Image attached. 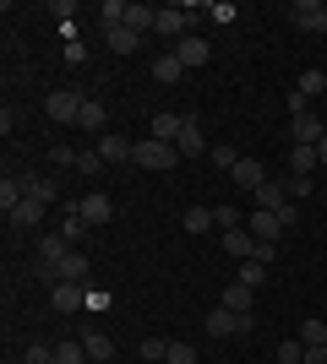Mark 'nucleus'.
I'll list each match as a JSON object with an SVG mask.
<instances>
[{
    "label": "nucleus",
    "instance_id": "3",
    "mask_svg": "<svg viewBox=\"0 0 327 364\" xmlns=\"http://www.w3.org/2000/svg\"><path fill=\"white\" fill-rule=\"evenodd\" d=\"M202 326H207L213 337H240V332H251L256 321H251V316H234V310H224V304H218V310H207Z\"/></svg>",
    "mask_w": 327,
    "mask_h": 364
},
{
    "label": "nucleus",
    "instance_id": "17",
    "mask_svg": "<svg viewBox=\"0 0 327 364\" xmlns=\"http://www.w3.org/2000/svg\"><path fill=\"white\" fill-rule=\"evenodd\" d=\"M71 250H77V245L66 240V234H44V240H38V261H55V267H61Z\"/></svg>",
    "mask_w": 327,
    "mask_h": 364
},
{
    "label": "nucleus",
    "instance_id": "35",
    "mask_svg": "<svg viewBox=\"0 0 327 364\" xmlns=\"http://www.w3.org/2000/svg\"><path fill=\"white\" fill-rule=\"evenodd\" d=\"M284 191H289V201H300V196H311L316 185H311V174H284Z\"/></svg>",
    "mask_w": 327,
    "mask_h": 364
},
{
    "label": "nucleus",
    "instance_id": "27",
    "mask_svg": "<svg viewBox=\"0 0 327 364\" xmlns=\"http://www.w3.org/2000/svg\"><path fill=\"white\" fill-rule=\"evenodd\" d=\"M61 234H66V240H71V245H82V240H88V234H93V228H88V218H82L77 207H71V213L61 218Z\"/></svg>",
    "mask_w": 327,
    "mask_h": 364
},
{
    "label": "nucleus",
    "instance_id": "18",
    "mask_svg": "<svg viewBox=\"0 0 327 364\" xmlns=\"http://www.w3.org/2000/svg\"><path fill=\"white\" fill-rule=\"evenodd\" d=\"M22 180H28V196L33 201H44V207L61 201V185H55V180H44V174H22Z\"/></svg>",
    "mask_w": 327,
    "mask_h": 364
},
{
    "label": "nucleus",
    "instance_id": "34",
    "mask_svg": "<svg viewBox=\"0 0 327 364\" xmlns=\"http://www.w3.org/2000/svg\"><path fill=\"white\" fill-rule=\"evenodd\" d=\"M234 283H246V289H256V283H267V267H262V261H240V272H234Z\"/></svg>",
    "mask_w": 327,
    "mask_h": 364
},
{
    "label": "nucleus",
    "instance_id": "33",
    "mask_svg": "<svg viewBox=\"0 0 327 364\" xmlns=\"http://www.w3.org/2000/svg\"><path fill=\"white\" fill-rule=\"evenodd\" d=\"M142 359L164 364V359H170V337H142Z\"/></svg>",
    "mask_w": 327,
    "mask_h": 364
},
{
    "label": "nucleus",
    "instance_id": "45",
    "mask_svg": "<svg viewBox=\"0 0 327 364\" xmlns=\"http://www.w3.org/2000/svg\"><path fill=\"white\" fill-rule=\"evenodd\" d=\"M16 120H22V114H16V104H6V109H0V131H6V136L16 131Z\"/></svg>",
    "mask_w": 327,
    "mask_h": 364
},
{
    "label": "nucleus",
    "instance_id": "14",
    "mask_svg": "<svg viewBox=\"0 0 327 364\" xmlns=\"http://www.w3.org/2000/svg\"><path fill=\"white\" fill-rule=\"evenodd\" d=\"M251 299H256V289H246V283H224V310H234V316H251Z\"/></svg>",
    "mask_w": 327,
    "mask_h": 364
},
{
    "label": "nucleus",
    "instance_id": "21",
    "mask_svg": "<svg viewBox=\"0 0 327 364\" xmlns=\"http://www.w3.org/2000/svg\"><path fill=\"white\" fill-rule=\"evenodd\" d=\"M180 76H186V65H180V55H175V49L153 60V82H164V87H170V82H180Z\"/></svg>",
    "mask_w": 327,
    "mask_h": 364
},
{
    "label": "nucleus",
    "instance_id": "20",
    "mask_svg": "<svg viewBox=\"0 0 327 364\" xmlns=\"http://www.w3.org/2000/svg\"><path fill=\"white\" fill-rule=\"evenodd\" d=\"M104 44L115 49V55H137V49H142V33H131V28H109V33H104Z\"/></svg>",
    "mask_w": 327,
    "mask_h": 364
},
{
    "label": "nucleus",
    "instance_id": "5",
    "mask_svg": "<svg viewBox=\"0 0 327 364\" xmlns=\"http://www.w3.org/2000/svg\"><path fill=\"white\" fill-rule=\"evenodd\" d=\"M175 147H180V158H202V152H213L202 141V114H191V109H186V125H180V141H175Z\"/></svg>",
    "mask_w": 327,
    "mask_h": 364
},
{
    "label": "nucleus",
    "instance_id": "11",
    "mask_svg": "<svg viewBox=\"0 0 327 364\" xmlns=\"http://www.w3.org/2000/svg\"><path fill=\"white\" fill-rule=\"evenodd\" d=\"M98 152H104V164H131L137 141H125V136H115V131H104V136H98Z\"/></svg>",
    "mask_w": 327,
    "mask_h": 364
},
{
    "label": "nucleus",
    "instance_id": "22",
    "mask_svg": "<svg viewBox=\"0 0 327 364\" xmlns=\"http://www.w3.org/2000/svg\"><path fill=\"white\" fill-rule=\"evenodd\" d=\"M55 272H61V283H88V256H82V250H71Z\"/></svg>",
    "mask_w": 327,
    "mask_h": 364
},
{
    "label": "nucleus",
    "instance_id": "44",
    "mask_svg": "<svg viewBox=\"0 0 327 364\" xmlns=\"http://www.w3.org/2000/svg\"><path fill=\"white\" fill-rule=\"evenodd\" d=\"M295 114H311V98H306V92H289V120H295Z\"/></svg>",
    "mask_w": 327,
    "mask_h": 364
},
{
    "label": "nucleus",
    "instance_id": "1",
    "mask_svg": "<svg viewBox=\"0 0 327 364\" xmlns=\"http://www.w3.org/2000/svg\"><path fill=\"white\" fill-rule=\"evenodd\" d=\"M131 164L137 168H153V174H170L175 164H180V147H175V141H137V152H131Z\"/></svg>",
    "mask_w": 327,
    "mask_h": 364
},
{
    "label": "nucleus",
    "instance_id": "2",
    "mask_svg": "<svg viewBox=\"0 0 327 364\" xmlns=\"http://www.w3.org/2000/svg\"><path fill=\"white\" fill-rule=\"evenodd\" d=\"M82 104H88V98H82V92H71V87H55L44 98V114L55 125H77V114H82Z\"/></svg>",
    "mask_w": 327,
    "mask_h": 364
},
{
    "label": "nucleus",
    "instance_id": "42",
    "mask_svg": "<svg viewBox=\"0 0 327 364\" xmlns=\"http://www.w3.org/2000/svg\"><path fill=\"white\" fill-rule=\"evenodd\" d=\"M322 87H327V76H322V71H306V76H300V92H306V98H316Z\"/></svg>",
    "mask_w": 327,
    "mask_h": 364
},
{
    "label": "nucleus",
    "instance_id": "15",
    "mask_svg": "<svg viewBox=\"0 0 327 364\" xmlns=\"http://www.w3.org/2000/svg\"><path fill=\"white\" fill-rule=\"evenodd\" d=\"M256 207H262V213H284V207H289V191H284V180H267L262 191H256Z\"/></svg>",
    "mask_w": 327,
    "mask_h": 364
},
{
    "label": "nucleus",
    "instance_id": "37",
    "mask_svg": "<svg viewBox=\"0 0 327 364\" xmlns=\"http://www.w3.org/2000/svg\"><path fill=\"white\" fill-rule=\"evenodd\" d=\"M279 364H306V343H300V337L279 343Z\"/></svg>",
    "mask_w": 327,
    "mask_h": 364
},
{
    "label": "nucleus",
    "instance_id": "41",
    "mask_svg": "<svg viewBox=\"0 0 327 364\" xmlns=\"http://www.w3.org/2000/svg\"><path fill=\"white\" fill-rule=\"evenodd\" d=\"M273 256H279V240H256V250H251V261H262V267H273Z\"/></svg>",
    "mask_w": 327,
    "mask_h": 364
},
{
    "label": "nucleus",
    "instance_id": "13",
    "mask_svg": "<svg viewBox=\"0 0 327 364\" xmlns=\"http://www.w3.org/2000/svg\"><path fill=\"white\" fill-rule=\"evenodd\" d=\"M77 343L88 348V359H93V364H109V359H115V343H109V337L98 332V326H88V332H82Z\"/></svg>",
    "mask_w": 327,
    "mask_h": 364
},
{
    "label": "nucleus",
    "instance_id": "48",
    "mask_svg": "<svg viewBox=\"0 0 327 364\" xmlns=\"http://www.w3.org/2000/svg\"><path fill=\"white\" fill-rule=\"evenodd\" d=\"M306 364H327V348H306Z\"/></svg>",
    "mask_w": 327,
    "mask_h": 364
},
{
    "label": "nucleus",
    "instance_id": "49",
    "mask_svg": "<svg viewBox=\"0 0 327 364\" xmlns=\"http://www.w3.org/2000/svg\"><path fill=\"white\" fill-rule=\"evenodd\" d=\"M316 158H322V168H327V136H322V141H316Z\"/></svg>",
    "mask_w": 327,
    "mask_h": 364
},
{
    "label": "nucleus",
    "instance_id": "19",
    "mask_svg": "<svg viewBox=\"0 0 327 364\" xmlns=\"http://www.w3.org/2000/svg\"><path fill=\"white\" fill-rule=\"evenodd\" d=\"M246 228H251V234H256V240H279V213H262V207H256V213H251L246 218Z\"/></svg>",
    "mask_w": 327,
    "mask_h": 364
},
{
    "label": "nucleus",
    "instance_id": "32",
    "mask_svg": "<svg viewBox=\"0 0 327 364\" xmlns=\"http://www.w3.org/2000/svg\"><path fill=\"white\" fill-rule=\"evenodd\" d=\"M55 364H93L82 343H55Z\"/></svg>",
    "mask_w": 327,
    "mask_h": 364
},
{
    "label": "nucleus",
    "instance_id": "46",
    "mask_svg": "<svg viewBox=\"0 0 327 364\" xmlns=\"http://www.w3.org/2000/svg\"><path fill=\"white\" fill-rule=\"evenodd\" d=\"M49 152H55V164H61V168H77V147H49Z\"/></svg>",
    "mask_w": 327,
    "mask_h": 364
},
{
    "label": "nucleus",
    "instance_id": "10",
    "mask_svg": "<svg viewBox=\"0 0 327 364\" xmlns=\"http://www.w3.org/2000/svg\"><path fill=\"white\" fill-rule=\"evenodd\" d=\"M322 136H327V131H322L316 114H295V120H289V141H295V147H316Z\"/></svg>",
    "mask_w": 327,
    "mask_h": 364
},
{
    "label": "nucleus",
    "instance_id": "43",
    "mask_svg": "<svg viewBox=\"0 0 327 364\" xmlns=\"http://www.w3.org/2000/svg\"><path fill=\"white\" fill-rule=\"evenodd\" d=\"M207 16H213V22H224V28H229V22H234V16H240V11H234L229 0H218V6H207Z\"/></svg>",
    "mask_w": 327,
    "mask_h": 364
},
{
    "label": "nucleus",
    "instance_id": "24",
    "mask_svg": "<svg viewBox=\"0 0 327 364\" xmlns=\"http://www.w3.org/2000/svg\"><path fill=\"white\" fill-rule=\"evenodd\" d=\"M316 168H322L316 147H289V174H316Z\"/></svg>",
    "mask_w": 327,
    "mask_h": 364
},
{
    "label": "nucleus",
    "instance_id": "31",
    "mask_svg": "<svg viewBox=\"0 0 327 364\" xmlns=\"http://www.w3.org/2000/svg\"><path fill=\"white\" fill-rule=\"evenodd\" d=\"M207 228H218L213 207H191V213H186V234H207Z\"/></svg>",
    "mask_w": 327,
    "mask_h": 364
},
{
    "label": "nucleus",
    "instance_id": "9",
    "mask_svg": "<svg viewBox=\"0 0 327 364\" xmlns=\"http://www.w3.org/2000/svg\"><path fill=\"white\" fill-rule=\"evenodd\" d=\"M49 299H55V310L77 316L82 304H88V283H55V289H49Z\"/></svg>",
    "mask_w": 327,
    "mask_h": 364
},
{
    "label": "nucleus",
    "instance_id": "6",
    "mask_svg": "<svg viewBox=\"0 0 327 364\" xmlns=\"http://www.w3.org/2000/svg\"><path fill=\"white\" fill-rule=\"evenodd\" d=\"M229 185H234V191H251V196H256V191L267 185V168L256 164V158H240V164L229 168Z\"/></svg>",
    "mask_w": 327,
    "mask_h": 364
},
{
    "label": "nucleus",
    "instance_id": "16",
    "mask_svg": "<svg viewBox=\"0 0 327 364\" xmlns=\"http://www.w3.org/2000/svg\"><path fill=\"white\" fill-rule=\"evenodd\" d=\"M224 250H229L234 261H251V250H256V234H251V228H229V234H224Z\"/></svg>",
    "mask_w": 327,
    "mask_h": 364
},
{
    "label": "nucleus",
    "instance_id": "36",
    "mask_svg": "<svg viewBox=\"0 0 327 364\" xmlns=\"http://www.w3.org/2000/svg\"><path fill=\"white\" fill-rule=\"evenodd\" d=\"M98 168H104V152H98V147H82L77 152V174H98Z\"/></svg>",
    "mask_w": 327,
    "mask_h": 364
},
{
    "label": "nucleus",
    "instance_id": "8",
    "mask_svg": "<svg viewBox=\"0 0 327 364\" xmlns=\"http://www.w3.org/2000/svg\"><path fill=\"white\" fill-rule=\"evenodd\" d=\"M175 55H180V65H186V71H197V65H207V60H213L207 38H197V33H186V38L175 44Z\"/></svg>",
    "mask_w": 327,
    "mask_h": 364
},
{
    "label": "nucleus",
    "instance_id": "12",
    "mask_svg": "<svg viewBox=\"0 0 327 364\" xmlns=\"http://www.w3.org/2000/svg\"><path fill=\"white\" fill-rule=\"evenodd\" d=\"M44 213H49L44 201H33V196H28V201H16L6 218H11V228H38V223H44Z\"/></svg>",
    "mask_w": 327,
    "mask_h": 364
},
{
    "label": "nucleus",
    "instance_id": "23",
    "mask_svg": "<svg viewBox=\"0 0 327 364\" xmlns=\"http://www.w3.org/2000/svg\"><path fill=\"white\" fill-rule=\"evenodd\" d=\"M186 114H153V141H180Z\"/></svg>",
    "mask_w": 327,
    "mask_h": 364
},
{
    "label": "nucleus",
    "instance_id": "26",
    "mask_svg": "<svg viewBox=\"0 0 327 364\" xmlns=\"http://www.w3.org/2000/svg\"><path fill=\"white\" fill-rule=\"evenodd\" d=\"M125 16H131V6H125V0H104V6H98V22H104V33H109V28H125Z\"/></svg>",
    "mask_w": 327,
    "mask_h": 364
},
{
    "label": "nucleus",
    "instance_id": "25",
    "mask_svg": "<svg viewBox=\"0 0 327 364\" xmlns=\"http://www.w3.org/2000/svg\"><path fill=\"white\" fill-rule=\"evenodd\" d=\"M16 201H28V180H16V174H6V180H0V207L11 213Z\"/></svg>",
    "mask_w": 327,
    "mask_h": 364
},
{
    "label": "nucleus",
    "instance_id": "29",
    "mask_svg": "<svg viewBox=\"0 0 327 364\" xmlns=\"http://www.w3.org/2000/svg\"><path fill=\"white\" fill-rule=\"evenodd\" d=\"M77 125H82V131H98V136H104V104H93V98H88V104H82V114H77Z\"/></svg>",
    "mask_w": 327,
    "mask_h": 364
},
{
    "label": "nucleus",
    "instance_id": "30",
    "mask_svg": "<svg viewBox=\"0 0 327 364\" xmlns=\"http://www.w3.org/2000/svg\"><path fill=\"white\" fill-rule=\"evenodd\" d=\"M213 223L229 234V228H246V218H240V207H234V201H224V207H213Z\"/></svg>",
    "mask_w": 327,
    "mask_h": 364
},
{
    "label": "nucleus",
    "instance_id": "28",
    "mask_svg": "<svg viewBox=\"0 0 327 364\" xmlns=\"http://www.w3.org/2000/svg\"><path fill=\"white\" fill-rule=\"evenodd\" d=\"M295 337L306 343V348H327V321H316V316H311V321H300V332H295Z\"/></svg>",
    "mask_w": 327,
    "mask_h": 364
},
{
    "label": "nucleus",
    "instance_id": "39",
    "mask_svg": "<svg viewBox=\"0 0 327 364\" xmlns=\"http://www.w3.org/2000/svg\"><path fill=\"white\" fill-rule=\"evenodd\" d=\"M207 158H213V164H218V168H224V174H229V168H234V164H240V152H234V147H229V141H224V147H213V152H207Z\"/></svg>",
    "mask_w": 327,
    "mask_h": 364
},
{
    "label": "nucleus",
    "instance_id": "40",
    "mask_svg": "<svg viewBox=\"0 0 327 364\" xmlns=\"http://www.w3.org/2000/svg\"><path fill=\"white\" fill-rule=\"evenodd\" d=\"M164 364H197V348L191 343H170V359Z\"/></svg>",
    "mask_w": 327,
    "mask_h": 364
},
{
    "label": "nucleus",
    "instance_id": "4",
    "mask_svg": "<svg viewBox=\"0 0 327 364\" xmlns=\"http://www.w3.org/2000/svg\"><path fill=\"white\" fill-rule=\"evenodd\" d=\"M289 22H295L300 33H327V6L322 0H295V6H289Z\"/></svg>",
    "mask_w": 327,
    "mask_h": 364
},
{
    "label": "nucleus",
    "instance_id": "38",
    "mask_svg": "<svg viewBox=\"0 0 327 364\" xmlns=\"http://www.w3.org/2000/svg\"><path fill=\"white\" fill-rule=\"evenodd\" d=\"M22 364H55V348H49V343H28V348H22Z\"/></svg>",
    "mask_w": 327,
    "mask_h": 364
},
{
    "label": "nucleus",
    "instance_id": "7",
    "mask_svg": "<svg viewBox=\"0 0 327 364\" xmlns=\"http://www.w3.org/2000/svg\"><path fill=\"white\" fill-rule=\"evenodd\" d=\"M77 213H82V218H88V228H104V223H109V218H115V201H109V196H104V191H88V196H82V201H77Z\"/></svg>",
    "mask_w": 327,
    "mask_h": 364
},
{
    "label": "nucleus",
    "instance_id": "47",
    "mask_svg": "<svg viewBox=\"0 0 327 364\" xmlns=\"http://www.w3.org/2000/svg\"><path fill=\"white\" fill-rule=\"evenodd\" d=\"M109 304H115V299H109V294H104V289H98V294H93V289H88V310H109Z\"/></svg>",
    "mask_w": 327,
    "mask_h": 364
}]
</instances>
